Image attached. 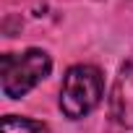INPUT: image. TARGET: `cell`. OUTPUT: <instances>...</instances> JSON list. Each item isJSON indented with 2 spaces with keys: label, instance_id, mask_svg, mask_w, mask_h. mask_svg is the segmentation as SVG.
Masks as SVG:
<instances>
[{
  "label": "cell",
  "instance_id": "6da1fadb",
  "mask_svg": "<svg viewBox=\"0 0 133 133\" xmlns=\"http://www.w3.org/2000/svg\"><path fill=\"white\" fill-rule=\"evenodd\" d=\"M52 71V60L44 50H24L8 52L0 60V76H3V94L11 99H21L29 94L39 81H44Z\"/></svg>",
  "mask_w": 133,
  "mask_h": 133
},
{
  "label": "cell",
  "instance_id": "7a4b0ae2",
  "mask_svg": "<svg viewBox=\"0 0 133 133\" xmlns=\"http://www.w3.org/2000/svg\"><path fill=\"white\" fill-rule=\"evenodd\" d=\"M104 91V81H102V71L94 65H73L68 68L60 86V110L65 117L78 120L86 117L102 99Z\"/></svg>",
  "mask_w": 133,
  "mask_h": 133
},
{
  "label": "cell",
  "instance_id": "3957f363",
  "mask_svg": "<svg viewBox=\"0 0 133 133\" xmlns=\"http://www.w3.org/2000/svg\"><path fill=\"white\" fill-rule=\"evenodd\" d=\"M110 115L117 125L133 128V57L120 68L110 91Z\"/></svg>",
  "mask_w": 133,
  "mask_h": 133
},
{
  "label": "cell",
  "instance_id": "277c9868",
  "mask_svg": "<svg viewBox=\"0 0 133 133\" xmlns=\"http://www.w3.org/2000/svg\"><path fill=\"white\" fill-rule=\"evenodd\" d=\"M3 133H50V128L39 120H31V117L5 115L3 117Z\"/></svg>",
  "mask_w": 133,
  "mask_h": 133
}]
</instances>
